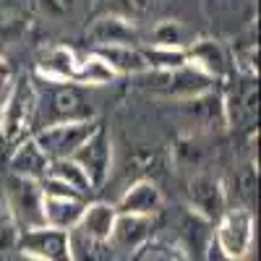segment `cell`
Here are the masks:
<instances>
[{
    "label": "cell",
    "mask_w": 261,
    "mask_h": 261,
    "mask_svg": "<svg viewBox=\"0 0 261 261\" xmlns=\"http://www.w3.org/2000/svg\"><path fill=\"white\" fill-rule=\"evenodd\" d=\"M79 65V53L65 45H53L42 53L37 63V76L47 84H73Z\"/></svg>",
    "instance_id": "5bb4252c"
},
{
    "label": "cell",
    "mask_w": 261,
    "mask_h": 261,
    "mask_svg": "<svg viewBox=\"0 0 261 261\" xmlns=\"http://www.w3.org/2000/svg\"><path fill=\"white\" fill-rule=\"evenodd\" d=\"M18 227L13 222V217L3 201V196H0V253H3L6 248H16V241H18Z\"/></svg>",
    "instance_id": "83f0119b"
},
{
    "label": "cell",
    "mask_w": 261,
    "mask_h": 261,
    "mask_svg": "<svg viewBox=\"0 0 261 261\" xmlns=\"http://www.w3.org/2000/svg\"><path fill=\"white\" fill-rule=\"evenodd\" d=\"M37 107L39 92L32 76H16L11 89L3 94V110H0V136L8 144H18L34 134L37 128Z\"/></svg>",
    "instance_id": "6da1fadb"
},
{
    "label": "cell",
    "mask_w": 261,
    "mask_h": 261,
    "mask_svg": "<svg viewBox=\"0 0 261 261\" xmlns=\"http://www.w3.org/2000/svg\"><path fill=\"white\" fill-rule=\"evenodd\" d=\"M11 172L13 175H21V178H32V180H42L47 175V167H50V160L47 154L37 146V141L32 136L21 139L18 144H13V151H11Z\"/></svg>",
    "instance_id": "9a60e30c"
},
{
    "label": "cell",
    "mask_w": 261,
    "mask_h": 261,
    "mask_svg": "<svg viewBox=\"0 0 261 261\" xmlns=\"http://www.w3.org/2000/svg\"><path fill=\"white\" fill-rule=\"evenodd\" d=\"M209 261H232V258L222 256L220 251H217V246H212V251H209Z\"/></svg>",
    "instance_id": "f546056e"
},
{
    "label": "cell",
    "mask_w": 261,
    "mask_h": 261,
    "mask_svg": "<svg viewBox=\"0 0 261 261\" xmlns=\"http://www.w3.org/2000/svg\"><path fill=\"white\" fill-rule=\"evenodd\" d=\"M222 107H225V123L230 128L253 125V120H256V86H253V79L246 76V84L235 86L230 94H225Z\"/></svg>",
    "instance_id": "2e32d148"
},
{
    "label": "cell",
    "mask_w": 261,
    "mask_h": 261,
    "mask_svg": "<svg viewBox=\"0 0 261 261\" xmlns=\"http://www.w3.org/2000/svg\"><path fill=\"white\" fill-rule=\"evenodd\" d=\"M71 160H76L84 167V172L92 180V188L99 191L107 183L110 170H113V139H110L107 125L99 123L92 134L84 139V144L71 154Z\"/></svg>",
    "instance_id": "52a82bcc"
},
{
    "label": "cell",
    "mask_w": 261,
    "mask_h": 261,
    "mask_svg": "<svg viewBox=\"0 0 261 261\" xmlns=\"http://www.w3.org/2000/svg\"><path fill=\"white\" fill-rule=\"evenodd\" d=\"M214 246L222 256L232 261H246L253 251V235H256V217L251 206L238 204L227 206L225 214L214 222Z\"/></svg>",
    "instance_id": "7a4b0ae2"
},
{
    "label": "cell",
    "mask_w": 261,
    "mask_h": 261,
    "mask_svg": "<svg viewBox=\"0 0 261 261\" xmlns=\"http://www.w3.org/2000/svg\"><path fill=\"white\" fill-rule=\"evenodd\" d=\"M99 125L97 118L92 120H65V123H50L37 128L32 139L37 141V146L47 154V160H63L71 157L73 151L84 144V139L92 134V130Z\"/></svg>",
    "instance_id": "277c9868"
},
{
    "label": "cell",
    "mask_w": 261,
    "mask_h": 261,
    "mask_svg": "<svg viewBox=\"0 0 261 261\" xmlns=\"http://www.w3.org/2000/svg\"><path fill=\"white\" fill-rule=\"evenodd\" d=\"M92 50L107 60V65L118 73V79L123 76L136 79L149 71V63L139 45H107V47H92Z\"/></svg>",
    "instance_id": "ac0fdd59"
},
{
    "label": "cell",
    "mask_w": 261,
    "mask_h": 261,
    "mask_svg": "<svg viewBox=\"0 0 261 261\" xmlns=\"http://www.w3.org/2000/svg\"><path fill=\"white\" fill-rule=\"evenodd\" d=\"M16 251L29 261H73L68 230L58 227H37L18 235Z\"/></svg>",
    "instance_id": "ba28073f"
},
{
    "label": "cell",
    "mask_w": 261,
    "mask_h": 261,
    "mask_svg": "<svg viewBox=\"0 0 261 261\" xmlns=\"http://www.w3.org/2000/svg\"><path fill=\"white\" fill-rule=\"evenodd\" d=\"M3 201H6L11 217H13L18 232L45 227V212H42V188H39V180L21 178V175H13V172H11V175L6 178Z\"/></svg>",
    "instance_id": "3957f363"
},
{
    "label": "cell",
    "mask_w": 261,
    "mask_h": 261,
    "mask_svg": "<svg viewBox=\"0 0 261 261\" xmlns=\"http://www.w3.org/2000/svg\"><path fill=\"white\" fill-rule=\"evenodd\" d=\"M193 42L191 32L180 24V21H172V18H165V21H157L149 32V42L146 45H154V47H172V50H186Z\"/></svg>",
    "instance_id": "603a6c76"
},
{
    "label": "cell",
    "mask_w": 261,
    "mask_h": 261,
    "mask_svg": "<svg viewBox=\"0 0 261 261\" xmlns=\"http://www.w3.org/2000/svg\"><path fill=\"white\" fill-rule=\"evenodd\" d=\"M186 199H188L191 212L196 217H201L204 222H217L225 214V209L230 206L227 204V188H225V183L217 178L214 172H209V170H201V172L188 175Z\"/></svg>",
    "instance_id": "8992f818"
},
{
    "label": "cell",
    "mask_w": 261,
    "mask_h": 261,
    "mask_svg": "<svg viewBox=\"0 0 261 261\" xmlns=\"http://www.w3.org/2000/svg\"><path fill=\"white\" fill-rule=\"evenodd\" d=\"M86 206L81 196H45L42 193V212H45V225L58 230H73L79 225V217Z\"/></svg>",
    "instance_id": "e0dca14e"
},
{
    "label": "cell",
    "mask_w": 261,
    "mask_h": 261,
    "mask_svg": "<svg viewBox=\"0 0 261 261\" xmlns=\"http://www.w3.org/2000/svg\"><path fill=\"white\" fill-rule=\"evenodd\" d=\"M165 206V196L160 186L149 178H141L136 183H130L125 193L120 196V201L115 204L118 214H141V217H154Z\"/></svg>",
    "instance_id": "7c38bea8"
},
{
    "label": "cell",
    "mask_w": 261,
    "mask_h": 261,
    "mask_svg": "<svg viewBox=\"0 0 261 261\" xmlns=\"http://www.w3.org/2000/svg\"><path fill=\"white\" fill-rule=\"evenodd\" d=\"M186 58L193 68L206 73L212 81H230V76L235 73L230 50L217 39H193L186 47Z\"/></svg>",
    "instance_id": "9c48e42d"
},
{
    "label": "cell",
    "mask_w": 261,
    "mask_h": 261,
    "mask_svg": "<svg viewBox=\"0 0 261 261\" xmlns=\"http://www.w3.org/2000/svg\"><path fill=\"white\" fill-rule=\"evenodd\" d=\"M151 227H154V217H141V214H118L115 227L110 235V246L115 251L134 253L146 241H151Z\"/></svg>",
    "instance_id": "4fadbf2b"
},
{
    "label": "cell",
    "mask_w": 261,
    "mask_h": 261,
    "mask_svg": "<svg viewBox=\"0 0 261 261\" xmlns=\"http://www.w3.org/2000/svg\"><path fill=\"white\" fill-rule=\"evenodd\" d=\"M115 206L107 201H86L76 230L84 232L86 238H94V241H110L113 227H115Z\"/></svg>",
    "instance_id": "d6986e66"
},
{
    "label": "cell",
    "mask_w": 261,
    "mask_h": 261,
    "mask_svg": "<svg viewBox=\"0 0 261 261\" xmlns=\"http://www.w3.org/2000/svg\"><path fill=\"white\" fill-rule=\"evenodd\" d=\"M68 241H71L73 261H115V248L110 246V241H94V238H86L76 227L68 230Z\"/></svg>",
    "instance_id": "44dd1931"
},
{
    "label": "cell",
    "mask_w": 261,
    "mask_h": 261,
    "mask_svg": "<svg viewBox=\"0 0 261 261\" xmlns=\"http://www.w3.org/2000/svg\"><path fill=\"white\" fill-rule=\"evenodd\" d=\"M160 0H113V13L128 18L130 24H144L160 11Z\"/></svg>",
    "instance_id": "d4e9b609"
},
{
    "label": "cell",
    "mask_w": 261,
    "mask_h": 261,
    "mask_svg": "<svg viewBox=\"0 0 261 261\" xmlns=\"http://www.w3.org/2000/svg\"><path fill=\"white\" fill-rule=\"evenodd\" d=\"M13 68H11V63L0 55V97H3L8 89H11V84H13Z\"/></svg>",
    "instance_id": "f1b7e54d"
},
{
    "label": "cell",
    "mask_w": 261,
    "mask_h": 261,
    "mask_svg": "<svg viewBox=\"0 0 261 261\" xmlns=\"http://www.w3.org/2000/svg\"><path fill=\"white\" fill-rule=\"evenodd\" d=\"M29 24L18 13H0V45H13L27 34Z\"/></svg>",
    "instance_id": "4316f807"
},
{
    "label": "cell",
    "mask_w": 261,
    "mask_h": 261,
    "mask_svg": "<svg viewBox=\"0 0 261 261\" xmlns=\"http://www.w3.org/2000/svg\"><path fill=\"white\" fill-rule=\"evenodd\" d=\"M130 261H188V253L165 241H146L141 248L134 251Z\"/></svg>",
    "instance_id": "cb8c5ba5"
},
{
    "label": "cell",
    "mask_w": 261,
    "mask_h": 261,
    "mask_svg": "<svg viewBox=\"0 0 261 261\" xmlns=\"http://www.w3.org/2000/svg\"><path fill=\"white\" fill-rule=\"evenodd\" d=\"M170 157H172V165H175L178 172L193 175V172L206 170V165L214 157V146L209 141V134L206 130H193V134L178 136L175 144H172Z\"/></svg>",
    "instance_id": "30bf717a"
},
{
    "label": "cell",
    "mask_w": 261,
    "mask_h": 261,
    "mask_svg": "<svg viewBox=\"0 0 261 261\" xmlns=\"http://www.w3.org/2000/svg\"><path fill=\"white\" fill-rule=\"evenodd\" d=\"M97 118L92 102L86 99L84 86L79 84H58L50 102L37 107V128L50 123H65V120H92ZM34 128V130H37Z\"/></svg>",
    "instance_id": "5b68a950"
},
{
    "label": "cell",
    "mask_w": 261,
    "mask_h": 261,
    "mask_svg": "<svg viewBox=\"0 0 261 261\" xmlns=\"http://www.w3.org/2000/svg\"><path fill=\"white\" fill-rule=\"evenodd\" d=\"M47 175L55 178V180H60V183H65L68 188H73V191L81 193V196H89V193L94 191L89 175L84 172V167H81L76 160H71V157L53 160L50 167H47Z\"/></svg>",
    "instance_id": "7402d4cb"
},
{
    "label": "cell",
    "mask_w": 261,
    "mask_h": 261,
    "mask_svg": "<svg viewBox=\"0 0 261 261\" xmlns=\"http://www.w3.org/2000/svg\"><path fill=\"white\" fill-rule=\"evenodd\" d=\"M118 81V73L107 65V60L89 50L79 55V65H76V76H73V84L84 86V89H89V86H110Z\"/></svg>",
    "instance_id": "ffe728a7"
},
{
    "label": "cell",
    "mask_w": 261,
    "mask_h": 261,
    "mask_svg": "<svg viewBox=\"0 0 261 261\" xmlns=\"http://www.w3.org/2000/svg\"><path fill=\"white\" fill-rule=\"evenodd\" d=\"M86 0H34L37 11L50 21H65L81 11Z\"/></svg>",
    "instance_id": "484cf974"
},
{
    "label": "cell",
    "mask_w": 261,
    "mask_h": 261,
    "mask_svg": "<svg viewBox=\"0 0 261 261\" xmlns=\"http://www.w3.org/2000/svg\"><path fill=\"white\" fill-rule=\"evenodd\" d=\"M92 47H107V45H136L141 42V32L136 24H130L128 18L118 13H105L92 21V27L86 29Z\"/></svg>",
    "instance_id": "8fae6325"
}]
</instances>
